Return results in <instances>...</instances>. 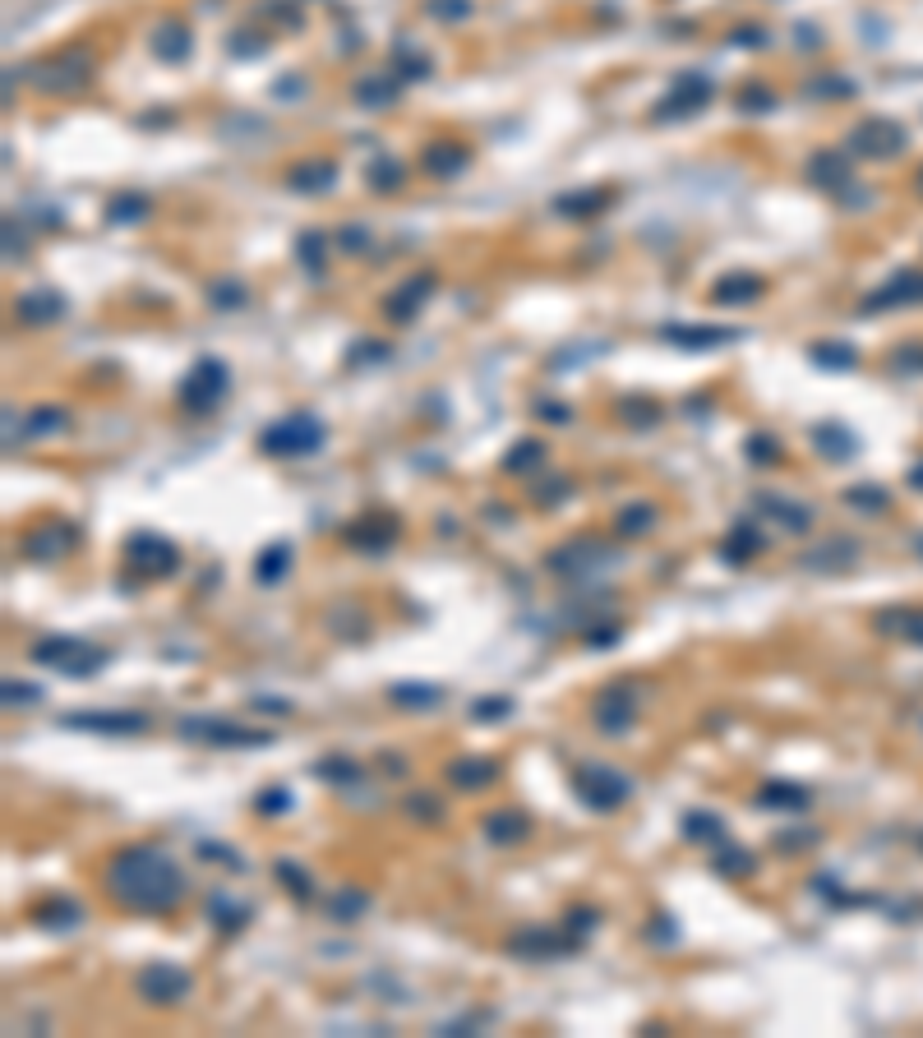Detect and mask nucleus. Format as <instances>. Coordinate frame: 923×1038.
I'll return each instance as SVG.
<instances>
[{"label":"nucleus","instance_id":"obj_22","mask_svg":"<svg viewBox=\"0 0 923 1038\" xmlns=\"http://www.w3.org/2000/svg\"><path fill=\"white\" fill-rule=\"evenodd\" d=\"M70 540H74L70 526H42L37 536H28V554H33V559H51V554H60Z\"/></svg>","mask_w":923,"mask_h":1038},{"label":"nucleus","instance_id":"obj_27","mask_svg":"<svg viewBox=\"0 0 923 1038\" xmlns=\"http://www.w3.org/2000/svg\"><path fill=\"white\" fill-rule=\"evenodd\" d=\"M157 56L167 60H185L190 56V37H185V28H157Z\"/></svg>","mask_w":923,"mask_h":1038},{"label":"nucleus","instance_id":"obj_26","mask_svg":"<svg viewBox=\"0 0 923 1038\" xmlns=\"http://www.w3.org/2000/svg\"><path fill=\"white\" fill-rule=\"evenodd\" d=\"M757 545H762V536H757L753 526H734V536L725 540V549H720V554H725L730 563H744L748 554H757Z\"/></svg>","mask_w":923,"mask_h":1038},{"label":"nucleus","instance_id":"obj_36","mask_svg":"<svg viewBox=\"0 0 923 1038\" xmlns=\"http://www.w3.org/2000/svg\"><path fill=\"white\" fill-rule=\"evenodd\" d=\"M684 836H688V840H702V836H716V840H720V822H716V817H702V812H693V817L684 822Z\"/></svg>","mask_w":923,"mask_h":1038},{"label":"nucleus","instance_id":"obj_16","mask_svg":"<svg viewBox=\"0 0 923 1038\" xmlns=\"http://www.w3.org/2000/svg\"><path fill=\"white\" fill-rule=\"evenodd\" d=\"M494 776H499V766H494L490 757H467V762L448 766V780H453L457 789H485Z\"/></svg>","mask_w":923,"mask_h":1038},{"label":"nucleus","instance_id":"obj_54","mask_svg":"<svg viewBox=\"0 0 923 1038\" xmlns=\"http://www.w3.org/2000/svg\"><path fill=\"white\" fill-rule=\"evenodd\" d=\"M739 42H744V47H762V42H767V33H762V28H744V33H739Z\"/></svg>","mask_w":923,"mask_h":1038},{"label":"nucleus","instance_id":"obj_51","mask_svg":"<svg viewBox=\"0 0 923 1038\" xmlns=\"http://www.w3.org/2000/svg\"><path fill=\"white\" fill-rule=\"evenodd\" d=\"M850 503H873V508H887V494H868V490H850Z\"/></svg>","mask_w":923,"mask_h":1038},{"label":"nucleus","instance_id":"obj_21","mask_svg":"<svg viewBox=\"0 0 923 1038\" xmlns=\"http://www.w3.org/2000/svg\"><path fill=\"white\" fill-rule=\"evenodd\" d=\"M291 185H296V190H328V185H333L337 180V167L333 162H300V167H291Z\"/></svg>","mask_w":923,"mask_h":1038},{"label":"nucleus","instance_id":"obj_49","mask_svg":"<svg viewBox=\"0 0 923 1038\" xmlns=\"http://www.w3.org/2000/svg\"><path fill=\"white\" fill-rule=\"evenodd\" d=\"M60 425H65L60 411H37V416H33V430H60Z\"/></svg>","mask_w":923,"mask_h":1038},{"label":"nucleus","instance_id":"obj_7","mask_svg":"<svg viewBox=\"0 0 923 1038\" xmlns=\"http://www.w3.org/2000/svg\"><path fill=\"white\" fill-rule=\"evenodd\" d=\"M125 554H130V568L139 577H167L176 573V545L162 536H153V531H139V536H130V545H125Z\"/></svg>","mask_w":923,"mask_h":1038},{"label":"nucleus","instance_id":"obj_44","mask_svg":"<svg viewBox=\"0 0 923 1038\" xmlns=\"http://www.w3.org/2000/svg\"><path fill=\"white\" fill-rule=\"evenodd\" d=\"M277 877H287L291 891H296V895H310V877H305V872H300L296 863H277Z\"/></svg>","mask_w":923,"mask_h":1038},{"label":"nucleus","instance_id":"obj_3","mask_svg":"<svg viewBox=\"0 0 923 1038\" xmlns=\"http://www.w3.org/2000/svg\"><path fill=\"white\" fill-rule=\"evenodd\" d=\"M33 660L60 669V674H70V679H88V674L102 669V660H107V656L93 651L88 642H79V637H47V642L33 646Z\"/></svg>","mask_w":923,"mask_h":1038},{"label":"nucleus","instance_id":"obj_56","mask_svg":"<svg viewBox=\"0 0 923 1038\" xmlns=\"http://www.w3.org/2000/svg\"><path fill=\"white\" fill-rule=\"evenodd\" d=\"M914 485H919V490H923V466H919V471H914Z\"/></svg>","mask_w":923,"mask_h":1038},{"label":"nucleus","instance_id":"obj_18","mask_svg":"<svg viewBox=\"0 0 923 1038\" xmlns=\"http://www.w3.org/2000/svg\"><path fill=\"white\" fill-rule=\"evenodd\" d=\"M430 287H434L430 277H411L407 287H402V291H397V296H393V300H388V319H397V323H407V319H411V314H416V310H420V305H425V296H430Z\"/></svg>","mask_w":923,"mask_h":1038},{"label":"nucleus","instance_id":"obj_8","mask_svg":"<svg viewBox=\"0 0 923 1038\" xmlns=\"http://www.w3.org/2000/svg\"><path fill=\"white\" fill-rule=\"evenodd\" d=\"M185 734H199V743H217V748H264L268 734H254V729H240L231 720H217V716H194L185 720Z\"/></svg>","mask_w":923,"mask_h":1038},{"label":"nucleus","instance_id":"obj_42","mask_svg":"<svg viewBox=\"0 0 923 1038\" xmlns=\"http://www.w3.org/2000/svg\"><path fill=\"white\" fill-rule=\"evenodd\" d=\"M259 808H264L268 817H277L282 808H291V794L287 789H264V794H259Z\"/></svg>","mask_w":923,"mask_h":1038},{"label":"nucleus","instance_id":"obj_11","mask_svg":"<svg viewBox=\"0 0 923 1038\" xmlns=\"http://www.w3.org/2000/svg\"><path fill=\"white\" fill-rule=\"evenodd\" d=\"M711 102V79L707 74H684L679 84H674V93L660 102V120L665 116H688V111L707 107Z\"/></svg>","mask_w":923,"mask_h":1038},{"label":"nucleus","instance_id":"obj_46","mask_svg":"<svg viewBox=\"0 0 923 1038\" xmlns=\"http://www.w3.org/2000/svg\"><path fill=\"white\" fill-rule=\"evenodd\" d=\"M748 457H753V462H776V443L767 439V434H762V439H748Z\"/></svg>","mask_w":923,"mask_h":1038},{"label":"nucleus","instance_id":"obj_40","mask_svg":"<svg viewBox=\"0 0 923 1038\" xmlns=\"http://www.w3.org/2000/svg\"><path fill=\"white\" fill-rule=\"evenodd\" d=\"M508 711H513V706H508V697H485V702H480L471 716H476V720H504Z\"/></svg>","mask_w":923,"mask_h":1038},{"label":"nucleus","instance_id":"obj_1","mask_svg":"<svg viewBox=\"0 0 923 1038\" xmlns=\"http://www.w3.org/2000/svg\"><path fill=\"white\" fill-rule=\"evenodd\" d=\"M107 891L116 905L134 909V914H167V909L180 905V895H185V877H180V868L162 849L130 845L111 859Z\"/></svg>","mask_w":923,"mask_h":1038},{"label":"nucleus","instance_id":"obj_9","mask_svg":"<svg viewBox=\"0 0 923 1038\" xmlns=\"http://www.w3.org/2000/svg\"><path fill=\"white\" fill-rule=\"evenodd\" d=\"M850 148L859 157H891V153L905 148V130H900L896 120H887V116H873V120H864V125L850 134Z\"/></svg>","mask_w":923,"mask_h":1038},{"label":"nucleus","instance_id":"obj_20","mask_svg":"<svg viewBox=\"0 0 923 1038\" xmlns=\"http://www.w3.org/2000/svg\"><path fill=\"white\" fill-rule=\"evenodd\" d=\"M808 176L817 180V185H831V190H840L845 180H850V162L840 153H817L813 162H808Z\"/></svg>","mask_w":923,"mask_h":1038},{"label":"nucleus","instance_id":"obj_4","mask_svg":"<svg viewBox=\"0 0 923 1038\" xmlns=\"http://www.w3.org/2000/svg\"><path fill=\"white\" fill-rule=\"evenodd\" d=\"M573 794L587 808H596V812H614L619 803L633 794V785H628L619 771H605V766H582L573 776Z\"/></svg>","mask_w":923,"mask_h":1038},{"label":"nucleus","instance_id":"obj_17","mask_svg":"<svg viewBox=\"0 0 923 1038\" xmlns=\"http://www.w3.org/2000/svg\"><path fill=\"white\" fill-rule=\"evenodd\" d=\"M665 342L688 346V351H711V346L734 342L730 328H665Z\"/></svg>","mask_w":923,"mask_h":1038},{"label":"nucleus","instance_id":"obj_43","mask_svg":"<svg viewBox=\"0 0 923 1038\" xmlns=\"http://www.w3.org/2000/svg\"><path fill=\"white\" fill-rule=\"evenodd\" d=\"M397 65H402V74H407V79H425V74H430V60H416L407 47L397 51Z\"/></svg>","mask_w":923,"mask_h":1038},{"label":"nucleus","instance_id":"obj_35","mask_svg":"<svg viewBox=\"0 0 923 1038\" xmlns=\"http://www.w3.org/2000/svg\"><path fill=\"white\" fill-rule=\"evenodd\" d=\"M767 508H776L780 522L794 526V531H808V508H794V503H780V499H762Z\"/></svg>","mask_w":923,"mask_h":1038},{"label":"nucleus","instance_id":"obj_53","mask_svg":"<svg viewBox=\"0 0 923 1038\" xmlns=\"http://www.w3.org/2000/svg\"><path fill=\"white\" fill-rule=\"evenodd\" d=\"M356 909H365V895H342L337 900V914H356Z\"/></svg>","mask_w":923,"mask_h":1038},{"label":"nucleus","instance_id":"obj_48","mask_svg":"<svg viewBox=\"0 0 923 1038\" xmlns=\"http://www.w3.org/2000/svg\"><path fill=\"white\" fill-rule=\"evenodd\" d=\"M605 203V194H591V199H559V208L564 213H591V208H600Z\"/></svg>","mask_w":923,"mask_h":1038},{"label":"nucleus","instance_id":"obj_25","mask_svg":"<svg viewBox=\"0 0 923 1038\" xmlns=\"http://www.w3.org/2000/svg\"><path fill=\"white\" fill-rule=\"evenodd\" d=\"M711 868H716L720 877H748V872L757 868V859L748 854V849H734V845H730V849H720Z\"/></svg>","mask_w":923,"mask_h":1038},{"label":"nucleus","instance_id":"obj_2","mask_svg":"<svg viewBox=\"0 0 923 1038\" xmlns=\"http://www.w3.org/2000/svg\"><path fill=\"white\" fill-rule=\"evenodd\" d=\"M319 448H324V425L314 416H305V411L264 430V453L273 457H305V453H319Z\"/></svg>","mask_w":923,"mask_h":1038},{"label":"nucleus","instance_id":"obj_13","mask_svg":"<svg viewBox=\"0 0 923 1038\" xmlns=\"http://www.w3.org/2000/svg\"><path fill=\"white\" fill-rule=\"evenodd\" d=\"M568 946H573V937H559V932H550V928H527V932H517V937H508V951H513V955H531V960L564 955Z\"/></svg>","mask_w":923,"mask_h":1038},{"label":"nucleus","instance_id":"obj_19","mask_svg":"<svg viewBox=\"0 0 923 1038\" xmlns=\"http://www.w3.org/2000/svg\"><path fill=\"white\" fill-rule=\"evenodd\" d=\"M527 831H531V822L522 817V812H513V808L494 812L490 822H485V836H490L494 845H517V840L527 836Z\"/></svg>","mask_w":923,"mask_h":1038},{"label":"nucleus","instance_id":"obj_32","mask_svg":"<svg viewBox=\"0 0 923 1038\" xmlns=\"http://www.w3.org/2000/svg\"><path fill=\"white\" fill-rule=\"evenodd\" d=\"M319 776L337 780V785H347V780H356V776H360V766H356V762H347V757H324V762H319Z\"/></svg>","mask_w":923,"mask_h":1038},{"label":"nucleus","instance_id":"obj_52","mask_svg":"<svg viewBox=\"0 0 923 1038\" xmlns=\"http://www.w3.org/2000/svg\"><path fill=\"white\" fill-rule=\"evenodd\" d=\"M744 107H771V93H767V88H748V93H744Z\"/></svg>","mask_w":923,"mask_h":1038},{"label":"nucleus","instance_id":"obj_29","mask_svg":"<svg viewBox=\"0 0 923 1038\" xmlns=\"http://www.w3.org/2000/svg\"><path fill=\"white\" fill-rule=\"evenodd\" d=\"M144 213H148V199H144V194H120V199L107 208L111 222H134V217H144Z\"/></svg>","mask_w":923,"mask_h":1038},{"label":"nucleus","instance_id":"obj_12","mask_svg":"<svg viewBox=\"0 0 923 1038\" xmlns=\"http://www.w3.org/2000/svg\"><path fill=\"white\" fill-rule=\"evenodd\" d=\"M70 729H93V734H144L148 720L130 711H88V716H65Z\"/></svg>","mask_w":923,"mask_h":1038},{"label":"nucleus","instance_id":"obj_6","mask_svg":"<svg viewBox=\"0 0 923 1038\" xmlns=\"http://www.w3.org/2000/svg\"><path fill=\"white\" fill-rule=\"evenodd\" d=\"M227 365L222 360H199L194 365V374L185 379V388H180V402L190 406V411H213L217 402H222V393H227Z\"/></svg>","mask_w":923,"mask_h":1038},{"label":"nucleus","instance_id":"obj_14","mask_svg":"<svg viewBox=\"0 0 923 1038\" xmlns=\"http://www.w3.org/2000/svg\"><path fill=\"white\" fill-rule=\"evenodd\" d=\"M753 296H762V277H753V273H730L711 287L716 305H748Z\"/></svg>","mask_w":923,"mask_h":1038},{"label":"nucleus","instance_id":"obj_55","mask_svg":"<svg viewBox=\"0 0 923 1038\" xmlns=\"http://www.w3.org/2000/svg\"><path fill=\"white\" fill-rule=\"evenodd\" d=\"M817 434H822V439H831V430H817ZM822 448L831 453V443H822ZM836 457H850V448H845V434H836Z\"/></svg>","mask_w":923,"mask_h":1038},{"label":"nucleus","instance_id":"obj_34","mask_svg":"<svg viewBox=\"0 0 923 1038\" xmlns=\"http://www.w3.org/2000/svg\"><path fill=\"white\" fill-rule=\"evenodd\" d=\"M651 522H656V513H651V508H624V517H619V531H624V536H637V531H651Z\"/></svg>","mask_w":923,"mask_h":1038},{"label":"nucleus","instance_id":"obj_47","mask_svg":"<svg viewBox=\"0 0 923 1038\" xmlns=\"http://www.w3.org/2000/svg\"><path fill=\"white\" fill-rule=\"evenodd\" d=\"M531 457H540V443H531V439H527V443H522V448H517L513 457H508L504 466H508V471H522V466H527Z\"/></svg>","mask_w":923,"mask_h":1038},{"label":"nucleus","instance_id":"obj_28","mask_svg":"<svg viewBox=\"0 0 923 1038\" xmlns=\"http://www.w3.org/2000/svg\"><path fill=\"white\" fill-rule=\"evenodd\" d=\"M393 702H402V706H434L439 702V688H420V683H397L393 692H388Z\"/></svg>","mask_w":923,"mask_h":1038},{"label":"nucleus","instance_id":"obj_39","mask_svg":"<svg viewBox=\"0 0 923 1038\" xmlns=\"http://www.w3.org/2000/svg\"><path fill=\"white\" fill-rule=\"evenodd\" d=\"M813 360H822V365H854V351L850 346H813Z\"/></svg>","mask_w":923,"mask_h":1038},{"label":"nucleus","instance_id":"obj_45","mask_svg":"<svg viewBox=\"0 0 923 1038\" xmlns=\"http://www.w3.org/2000/svg\"><path fill=\"white\" fill-rule=\"evenodd\" d=\"M319 254H324V240L319 236H300V259H305V268H319Z\"/></svg>","mask_w":923,"mask_h":1038},{"label":"nucleus","instance_id":"obj_24","mask_svg":"<svg viewBox=\"0 0 923 1038\" xmlns=\"http://www.w3.org/2000/svg\"><path fill=\"white\" fill-rule=\"evenodd\" d=\"M287 563H291L287 545H268L264 554H259V563H254V577H259V582H277V577L287 573Z\"/></svg>","mask_w":923,"mask_h":1038},{"label":"nucleus","instance_id":"obj_41","mask_svg":"<svg viewBox=\"0 0 923 1038\" xmlns=\"http://www.w3.org/2000/svg\"><path fill=\"white\" fill-rule=\"evenodd\" d=\"M213 305H222V310H236V305H245V287H236V282H222L213 296Z\"/></svg>","mask_w":923,"mask_h":1038},{"label":"nucleus","instance_id":"obj_33","mask_svg":"<svg viewBox=\"0 0 923 1038\" xmlns=\"http://www.w3.org/2000/svg\"><path fill=\"white\" fill-rule=\"evenodd\" d=\"M356 97L365 107H379V102H393V84L388 79H365V84H356Z\"/></svg>","mask_w":923,"mask_h":1038},{"label":"nucleus","instance_id":"obj_15","mask_svg":"<svg viewBox=\"0 0 923 1038\" xmlns=\"http://www.w3.org/2000/svg\"><path fill=\"white\" fill-rule=\"evenodd\" d=\"M60 314H65V300L56 291H28V296H19V319L24 323H56Z\"/></svg>","mask_w":923,"mask_h":1038},{"label":"nucleus","instance_id":"obj_31","mask_svg":"<svg viewBox=\"0 0 923 1038\" xmlns=\"http://www.w3.org/2000/svg\"><path fill=\"white\" fill-rule=\"evenodd\" d=\"M762 803H785V808L794 812V808H804L808 803V794L804 789H794V785H767L762 789Z\"/></svg>","mask_w":923,"mask_h":1038},{"label":"nucleus","instance_id":"obj_38","mask_svg":"<svg viewBox=\"0 0 923 1038\" xmlns=\"http://www.w3.org/2000/svg\"><path fill=\"white\" fill-rule=\"evenodd\" d=\"M37 697H42V692H37L33 683H14V679L5 683V702H10V706H33Z\"/></svg>","mask_w":923,"mask_h":1038},{"label":"nucleus","instance_id":"obj_50","mask_svg":"<svg viewBox=\"0 0 923 1038\" xmlns=\"http://www.w3.org/2000/svg\"><path fill=\"white\" fill-rule=\"evenodd\" d=\"M407 808H416V817H430V822H439V803H434V799H411Z\"/></svg>","mask_w":923,"mask_h":1038},{"label":"nucleus","instance_id":"obj_57","mask_svg":"<svg viewBox=\"0 0 923 1038\" xmlns=\"http://www.w3.org/2000/svg\"><path fill=\"white\" fill-rule=\"evenodd\" d=\"M919 185H923V171H919Z\"/></svg>","mask_w":923,"mask_h":1038},{"label":"nucleus","instance_id":"obj_5","mask_svg":"<svg viewBox=\"0 0 923 1038\" xmlns=\"http://www.w3.org/2000/svg\"><path fill=\"white\" fill-rule=\"evenodd\" d=\"M134 988H139V997H148L153 1006H176L190 997V974L180 965H171V960H153V965L139 969V979H134Z\"/></svg>","mask_w":923,"mask_h":1038},{"label":"nucleus","instance_id":"obj_30","mask_svg":"<svg viewBox=\"0 0 923 1038\" xmlns=\"http://www.w3.org/2000/svg\"><path fill=\"white\" fill-rule=\"evenodd\" d=\"M425 14L430 19H444V24H457L471 14V0H425Z\"/></svg>","mask_w":923,"mask_h":1038},{"label":"nucleus","instance_id":"obj_37","mask_svg":"<svg viewBox=\"0 0 923 1038\" xmlns=\"http://www.w3.org/2000/svg\"><path fill=\"white\" fill-rule=\"evenodd\" d=\"M370 180H374V190H397L402 171H397V162H374V167H370Z\"/></svg>","mask_w":923,"mask_h":1038},{"label":"nucleus","instance_id":"obj_10","mask_svg":"<svg viewBox=\"0 0 923 1038\" xmlns=\"http://www.w3.org/2000/svg\"><path fill=\"white\" fill-rule=\"evenodd\" d=\"M637 720V692L633 688H610L600 692L596 702V725L605 729V734H624L628 725Z\"/></svg>","mask_w":923,"mask_h":1038},{"label":"nucleus","instance_id":"obj_23","mask_svg":"<svg viewBox=\"0 0 923 1038\" xmlns=\"http://www.w3.org/2000/svg\"><path fill=\"white\" fill-rule=\"evenodd\" d=\"M462 167H467V153H462L457 144H439V148L425 153V171H430V176H453V171H462Z\"/></svg>","mask_w":923,"mask_h":1038}]
</instances>
